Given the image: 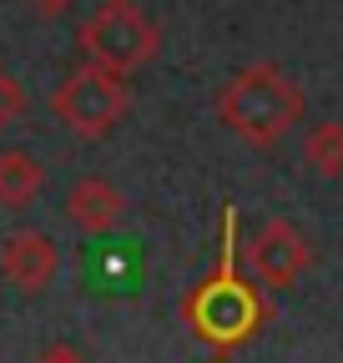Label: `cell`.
Wrapping results in <instances>:
<instances>
[{"instance_id": "6da1fadb", "label": "cell", "mask_w": 343, "mask_h": 363, "mask_svg": "<svg viewBox=\"0 0 343 363\" xmlns=\"http://www.w3.org/2000/svg\"><path fill=\"white\" fill-rule=\"evenodd\" d=\"M237 207H223V242H218V267L182 298L187 328L212 348V353H237L273 323V303L263 298L257 278H242L237 267Z\"/></svg>"}, {"instance_id": "7a4b0ae2", "label": "cell", "mask_w": 343, "mask_h": 363, "mask_svg": "<svg viewBox=\"0 0 343 363\" xmlns=\"http://www.w3.org/2000/svg\"><path fill=\"white\" fill-rule=\"evenodd\" d=\"M212 111H218V121L237 142H247L252 152H273L283 136L303 121L308 96L278 61H247L242 71H232L218 86Z\"/></svg>"}, {"instance_id": "3957f363", "label": "cell", "mask_w": 343, "mask_h": 363, "mask_svg": "<svg viewBox=\"0 0 343 363\" xmlns=\"http://www.w3.org/2000/svg\"><path fill=\"white\" fill-rule=\"evenodd\" d=\"M46 106L76 142H101V136H111L126 121V111H132V81H126V71L81 61L46 96Z\"/></svg>"}, {"instance_id": "277c9868", "label": "cell", "mask_w": 343, "mask_h": 363, "mask_svg": "<svg viewBox=\"0 0 343 363\" xmlns=\"http://www.w3.org/2000/svg\"><path fill=\"white\" fill-rule=\"evenodd\" d=\"M76 45H81V61H96V66H111V71L132 76L147 61H157L162 30L137 0H101V6L76 26Z\"/></svg>"}, {"instance_id": "5b68a950", "label": "cell", "mask_w": 343, "mask_h": 363, "mask_svg": "<svg viewBox=\"0 0 343 363\" xmlns=\"http://www.w3.org/2000/svg\"><path fill=\"white\" fill-rule=\"evenodd\" d=\"M242 257H247V272H252L263 288H293V283L313 267L318 247H313V238H308L298 222L273 217V222L257 227V238L242 247Z\"/></svg>"}, {"instance_id": "8992f818", "label": "cell", "mask_w": 343, "mask_h": 363, "mask_svg": "<svg viewBox=\"0 0 343 363\" xmlns=\"http://www.w3.org/2000/svg\"><path fill=\"white\" fill-rule=\"evenodd\" d=\"M56 272H61V247L40 227H21V233H11L0 242V278L21 298H40L56 283Z\"/></svg>"}, {"instance_id": "52a82bcc", "label": "cell", "mask_w": 343, "mask_h": 363, "mask_svg": "<svg viewBox=\"0 0 343 363\" xmlns=\"http://www.w3.org/2000/svg\"><path fill=\"white\" fill-rule=\"evenodd\" d=\"M61 212H66V222L76 227V233H86V238H106V233H116V222H121V212H126V197H121V187H116L111 177H101V172H81L71 187H66Z\"/></svg>"}, {"instance_id": "ba28073f", "label": "cell", "mask_w": 343, "mask_h": 363, "mask_svg": "<svg viewBox=\"0 0 343 363\" xmlns=\"http://www.w3.org/2000/svg\"><path fill=\"white\" fill-rule=\"evenodd\" d=\"M86 278H91V288L101 293H132L142 283V252L137 242L126 238H91V247H86Z\"/></svg>"}, {"instance_id": "9c48e42d", "label": "cell", "mask_w": 343, "mask_h": 363, "mask_svg": "<svg viewBox=\"0 0 343 363\" xmlns=\"http://www.w3.org/2000/svg\"><path fill=\"white\" fill-rule=\"evenodd\" d=\"M40 187H46V167L26 147H0V207L6 212H26Z\"/></svg>"}, {"instance_id": "30bf717a", "label": "cell", "mask_w": 343, "mask_h": 363, "mask_svg": "<svg viewBox=\"0 0 343 363\" xmlns=\"http://www.w3.org/2000/svg\"><path fill=\"white\" fill-rule=\"evenodd\" d=\"M303 162L318 177H343V121H318L303 136Z\"/></svg>"}, {"instance_id": "8fae6325", "label": "cell", "mask_w": 343, "mask_h": 363, "mask_svg": "<svg viewBox=\"0 0 343 363\" xmlns=\"http://www.w3.org/2000/svg\"><path fill=\"white\" fill-rule=\"evenodd\" d=\"M26 106H30V101H26V86H21L6 66H0V136H6V131L26 116Z\"/></svg>"}, {"instance_id": "7c38bea8", "label": "cell", "mask_w": 343, "mask_h": 363, "mask_svg": "<svg viewBox=\"0 0 343 363\" xmlns=\"http://www.w3.org/2000/svg\"><path fill=\"white\" fill-rule=\"evenodd\" d=\"M21 6H26L35 21H61V16L76 6V0H21Z\"/></svg>"}, {"instance_id": "4fadbf2b", "label": "cell", "mask_w": 343, "mask_h": 363, "mask_svg": "<svg viewBox=\"0 0 343 363\" xmlns=\"http://www.w3.org/2000/svg\"><path fill=\"white\" fill-rule=\"evenodd\" d=\"M35 363H91V358H86V353H81L76 343H51L46 353L35 358Z\"/></svg>"}]
</instances>
